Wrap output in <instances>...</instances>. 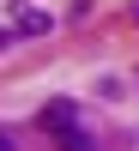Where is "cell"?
Returning <instances> with one entry per match:
<instances>
[{
  "label": "cell",
  "instance_id": "3957f363",
  "mask_svg": "<svg viewBox=\"0 0 139 151\" xmlns=\"http://www.w3.org/2000/svg\"><path fill=\"white\" fill-rule=\"evenodd\" d=\"M0 151H18V139H12V133H0Z\"/></svg>",
  "mask_w": 139,
  "mask_h": 151
},
{
  "label": "cell",
  "instance_id": "6da1fadb",
  "mask_svg": "<svg viewBox=\"0 0 139 151\" xmlns=\"http://www.w3.org/2000/svg\"><path fill=\"white\" fill-rule=\"evenodd\" d=\"M42 127L55 133V139L67 145V151H91V139H85V133L73 127V103H67V97H55V103L42 109Z\"/></svg>",
  "mask_w": 139,
  "mask_h": 151
},
{
  "label": "cell",
  "instance_id": "7a4b0ae2",
  "mask_svg": "<svg viewBox=\"0 0 139 151\" xmlns=\"http://www.w3.org/2000/svg\"><path fill=\"white\" fill-rule=\"evenodd\" d=\"M18 30H24V36H36V30H48V18H42L36 6H18Z\"/></svg>",
  "mask_w": 139,
  "mask_h": 151
}]
</instances>
